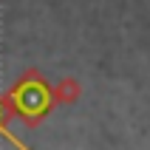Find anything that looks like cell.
Here are the masks:
<instances>
[{"label": "cell", "mask_w": 150, "mask_h": 150, "mask_svg": "<svg viewBox=\"0 0 150 150\" xmlns=\"http://www.w3.org/2000/svg\"><path fill=\"white\" fill-rule=\"evenodd\" d=\"M17 102H20V108H23V110L40 113L42 105H45V91H42L40 85H28V88H23V91H20Z\"/></svg>", "instance_id": "6da1fadb"}]
</instances>
